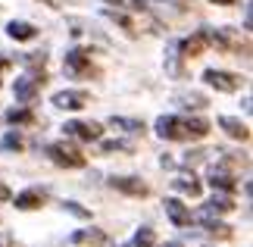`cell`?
<instances>
[{"mask_svg":"<svg viewBox=\"0 0 253 247\" xmlns=\"http://www.w3.org/2000/svg\"><path fill=\"white\" fill-rule=\"evenodd\" d=\"M106 3H116V6H122V0H106Z\"/></svg>","mask_w":253,"mask_h":247,"instance_id":"30","label":"cell"},{"mask_svg":"<svg viewBox=\"0 0 253 247\" xmlns=\"http://www.w3.org/2000/svg\"><path fill=\"white\" fill-rule=\"evenodd\" d=\"M63 210H69L72 216H79V219H91V213H87L84 206H79L75 200H66V203H63Z\"/></svg>","mask_w":253,"mask_h":247,"instance_id":"23","label":"cell"},{"mask_svg":"<svg viewBox=\"0 0 253 247\" xmlns=\"http://www.w3.org/2000/svg\"><path fill=\"white\" fill-rule=\"evenodd\" d=\"M175 191H181V194H191V197H200V182L194 179V175H181V179H175Z\"/></svg>","mask_w":253,"mask_h":247,"instance_id":"20","label":"cell"},{"mask_svg":"<svg viewBox=\"0 0 253 247\" xmlns=\"http://www.w3.org/2000/svg\"><path fill=\"white\" fill-rule=\"evenodd\" d=\"M166 216L172 219V225H178V229H184V225H191V210L184 206L178 197H166Z\"/></svg>","mask_w":253,"mask_h":247,"instance_id":"11","label":"cell"},{"mask_svg":"<svg viewBox=\"0 0 253 247\" xmlns=\"http://www.w3.org/2000/svg\"><path fill=\"white\" fill-rule=\"evenodd\" d=\"M66 135L75 138V141H100L103 138V125L100 122H82V119H75V122H66Z\"/></svg>","mask_w":253,"mask_h":247,"instance_id":"7","label":"cell"},{"mask_svg":"<svg viewBox=\"0 0 253 247\" xmlns=\"http://www.w3.org/2000/svg\"><path fill=\"white\" fill-rule=\"evenodd\" d=\"M207 44H216V50H222V53H247L250 50V44L241 41V35L235 28H210Z\"/></svg>","mask_w":253,"mask_h":247,"instance_id":"2","label":"cell"},{"mask_svg":"<svg viewBox=\"0 0 253 247\" xmlns=\"http://www.w3.org/2000/svg\"><path fill=\"white\" fill-rule=\"evenodd\" d=\"M47 82V75L44 72H35V75H22V78H16V88H13V94H16V100H22V103H32L38 91H41V85Z\"/></svg>","mask_w":253,"mask_h":247,"instance_id":"6","label":"cell"},{"mask_svg":"<svg viewBox=\"0 0 253 247\" xmlns=\"http://www.w3.org/2000/svg\"><path fill=\"white\" fill-rule=\"evenodd\" d=\"M219 125L225 128V135H228V138H235V141H250V128H247V122L235 119V116H222Z\"/></svg>","mask_w":253,"mask_h":247,"instance_id":"13","label":"cell"},{"mask_svg":"<svg viewBox=\"0 0 253 247\" xmlns=\"http://www.w3.org/2000/svg\"><path fill=\"white\" fill-rule=\"evenodd\" d=\"M210 185H212V191H225V194H231V191L238 188V182H235V172H231L225 163L212 166V172H210Z\"/></svg>","mask_w":253,"mask_h":247,"instance_id":"10","label":"cell"},{"mask_svg":"<svg viewBox=\"0 0 253 247\" xmlns=\"http://www.w3.org/2000/svg\"><path fill=\"white\" fill-rule=\"evenodd\" d=\"M163 247H181L178 241H166V244H163Z\"/></svg>","mask_w":253,"mask_h":247,"instance_id":"29","label":"cell"},{"mask_svg":"<svg viewBox=\"0 0 253 247\" xmlns=\"http://www.w3.org/2000/svg\"><path fill=\"white\" fill-rule=\"evenodd\" d=\"M157 244V235H153V229H147V225H141V232L134 235V238L128 244H122V247H153Z\"/></svg>","mask_w":253,"mask_h":247,"instance_id":"21","label":"cell"},{"mask_svg":"<svg viewBox=\"0 0 253 247\" xmlns=\"http://www.w3.org/2000/svg\"><path fill=\"white\" fill-rule=\"evenodd\" d=\"M38 206H44V191L28 188V191L16 194V210H38Z\"/></svg>","mask_w":253,"mask_h":247,"instance_id":"14","label":"cell"},{"mask_svg":"<svg viewBox=\"0 0 253 247\" xmlns=\"http://www.w3.org/2000/svg\"><path fill=\"white\" fill-rule=\"evenodd\" d=\"M63 69L75 78H87V75H97V69L91 63V50H84V47H75V50L66 53L63 60Z\"/></svg>","mask_w":253,"mask_h":247,"instance_id":"4","label":"cell"},{"mask_svg":"<svg viewBox=\"0 0 253 247\" xmlns=\"http://www.w3.org/2000/svg\"><path fill=\"white\" fill-rule=\"evenodd\" d=\"M87 97L84 91H60V94H53V103L60 106V110H82V106H87Z\"/></svg>","mask_w":253,"mask_h":247,"instance_id":"12","label":"cell"},{"mask_svg":"<svg viewBox=\"0 0 253 247\" xmlns=\"http://www.w3.org/2000/svg\"><path fill=\"white\" fill-rule=\"evenodd\" d=\"M0 147H3V150H9V153H16V150H22V147H25V141H22V135H19V132H9Z\"/></svg>","mask_w":253,"mask_h":247,"instance_id":"22","label":"cell"},{"mask_svg":"<svg viewBox=\"0 0 253 247\" xmlns=\"http://www.w3.org/2000/svg\"><path fill=\"white\" fill-rule=\"evenodd\" d=\"M131 3H134V6H144V3H150V0H131Z\"/></svg>","mask_w":253,"mask_h":247,"instance_id":"28","label":"cell"},{"mask_svg":"<svg viewBox=\"0 0 253 247\" xmlns=\"http://www.w3.org/2000/svg\"><path fill=\"white\" fill-rule=\"evenodd\" d=\"M47 156H50L56 166H63V169H82V166L87 163L84 153L75 144H69V141H53L50 147H47Z\"/></svg>","mask_w":253,"mask_h":247,"instance_id":"3","label":"cell"},{"mask_svg":"<svg viewBox=\"0 0 253 247\" xmlns=\"http://www.w3.org/2000/svg\"><path fill=\"white\" fill-rule=\"evenodd\" d=\"M203 50H207V32H197V35H191V38H184L181 41V56H200Z\"/></svg>","mask_w":253,"mask_h":247,"instance_id":"15","label":"cell"},{"mask_svg":"<svg viewBox=\"0 0 253 247\" xmlns=\"http://www.w3.org/2000/svg\"><path fill=\"white\" fill-rule=\"evenodd\" d=\"M6 35L16 38V41H32V38H38V28L28 25V22H9L6 25Z\"/></svg>","mask_w":253,"mask_h":247,"instance_id":"16","label":"cell"},{"mask_svg":"<svg viewBox=\"0 0 253 247\" xmlns=\"http://www.w3.org/2000/svg\"><path fill=\"white\" fill-rule=\"evenodd\" d=\"M210 3H219V6H235L238 0H210Z\"/></svg>","mask_w":253,"mask_h":247,"instance_id":"26","label":"cell"},{"mask_svg":"<svg viewBox=\"0 0 253 247\" xmlns=\"http://www.w3.org/2000/svg\"><path fill=\"white\" fill-rule=\"evenodd\" d=\"M235 210V200H231V194H212V200L200 210V222L210 225L212 219H219L222 213H231Z\"/></svg>","mask_w":253,"mask_h":247,"instance_id":"8","label":"cell"},{"mask_svg":"<svg viewBox=\"0 0 253 247\" xmlns=\"http://www.w3.org/2000/svg\"><path fill=\"white\" fill-rule=\"evenodd\" d=\"M9 66V60H3V56H0V72H3V69Z\"/></svg>","mask_w":253,"mask_h":247,"instance_id":"27","label":"cell"},{"mask_svg":"<svg viewBox=\"0 0 253 247\" xmlns=\"http://www.w3.org/2000/svg\"><path fill=\"white\" fill-rule=\"evenodd\" d=\"M69 241L72 244H94V247H100V244H106V235L97 232V229H84V232H75Z\"/></svg>","mask_w":253,"mask_h":247,"instance_id":"18","label":"cell"},{"mask_svg":"<svg viewBox=\"0 0 253 247\" xmlns=\"http://www.w3.org/2000/svg\"><path fill=\"white\" fill-rule=\"evenodd\" d=\"M6 122H9V125H35L38 116L28 110V106H22V110H9V113H6Z\"/></svg>","mask_w":253,"mask_h":247,"instance_id":"19","label":"cell"},{"mask_svg":"<svg viewBox=\"0 0 253 247\" xmlns=\"http://www.w3.org/2000/svg\"><path fill=\"white\" fill-rule=\"evenodd\" d=\"M110 125L122 128V132H128V135H144V132H147V125H144L141 119H125V116H113Z\"/></svg>","mask_w":253,"mask_h":247,"instance_id":"17","label":"cell"},{"mask_svg":"<svg viewBox=\"0 0 253 247\" xmlns=\"http://www.w3.org/2000/svg\"><path fill=\"white\" fill-rule=\"evenodd\" d=\"M203 82L210 88H216V91H222V94H235L238 88L244 85V78L235 75V72H225V69H207V72H203Z\"/></svg>","mask_w":253,"mask_h":247,"instance_id":"5","label":"cell"},{"mask_svg":"<svg viewBox=\"0 0 253 247\" xmlns=\"http://www.w3.org/2000/svg\"><path fill=\"white\" fill-rule=\"evenodd\" d=\"M44 3H47V6H56V0H44Z\"/></svg>","mask_w":253,"mask_h":247,"instance_id":"31","label":"cell"},{"mask_svg":"<svg viewBox=\"0 0 253 247\" xmlns=\"http://www.w3.org/2000/svg\"><path fill=\"white\" fill-rule=\"evenodd\" d=\"M110 188H116V191H122V194H131V197H147V191H150V188L141 179H134V175H113Z\"/></svg>","mask_w":253,"mask_h":247,"instance_id":"9","label":"cell"},{"mask_svg":"<svg viewBox=\"0 0 253 247\" xmlns=\"http://www.w3.org/2000/svg\"><path fill=\"white\" fill-rule=\"evenodd\" d=\"M103 153H116V150H131V144H122V141H106L103 147H100Z\"/></svg>","mask_w":253,"mask_h":247,"instance_id":"24","label":"cell"},{"mask_svg":"<svg viewBox=\"0 0 253 247\" xmlns=\"http://www.w3.org/2000/svg\"><path fill=\"white\" fill-rule=\"evenodd\" d=\"M9 197H13V191H9V188H6L3 182H0V203H3V200H9Z\"/></svg>","mask_w":253,"mask_h":247,"instance_id":"25","label":"cell"},{"mask_svg":"<svg viewBox=\"0 0 253 247\" xmlns=\"http://www.w3.org/2000/svg\"><path fill=\"white\" fill-rule=\"evenodd\" d=\"M157 135L163 141H200L210 135L207 119H181V116H160Z\"/></svg>","mask_w":253,"mask_h":247,"instance_id":"1","label":"cell"}]
</instances>
